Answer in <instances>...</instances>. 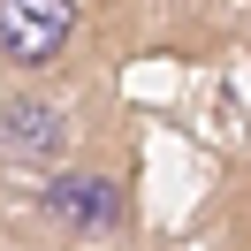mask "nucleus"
Instances as JSON below:
<instances>
[{"instance_id": "nucleus-1", "label": "nucleus", "mask_w": 251, "mask_h": 251, "mask_svg": "<svg viewBox=\"0 0 251 251\" xmlns=\"http://www.w3.org/2000/svg\"><path fill=\"white\" fill-rule=\"evenodd\" d=\"M69 145H76V129H69L61 99H46V92H8L0 99V160L38 168V175H61Z\"/></svg>"}, {"instance_id": "nucleus-2", "label": "nucleus", "mask_w": 251, "mask_h": 251, "mask_svg": "<svg viewBox=\"0 0 251 251\" xmlns=\"http://www.w3.org/2000/svg\"><path fill=\"white\" fill-rule=\"evenodd\" d=\"M38 213L61 236H107V228H122L129 190H122V175H107V168H61L38 190Z\"/></svg>"}, {"instance_id": "nucleus-3", "label": "nucleus", "mask_w": 251, "mask_h": 251, "mask_svg": "<svg viewBox=\"0 0 251 251\" xmlns=\"http://www.w3.org/2000/svg\"><path fill=\"white\" fill-rule=\"evenodd\" d=\"M76 16H84L76 0H0V61L23 76L53 69L76 38Z\"/></svg>"}]
</instances>
